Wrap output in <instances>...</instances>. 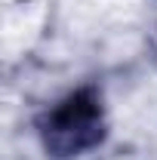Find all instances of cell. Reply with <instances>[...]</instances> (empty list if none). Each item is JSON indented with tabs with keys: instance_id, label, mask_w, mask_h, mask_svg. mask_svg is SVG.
<instances>
[{
	"instance_id": "6da1fadb",
	"label": "cell",
	"mask_w": 157,
	"mask_h": 160,
	"mask_svg": "<svg viewBox=\"0 0 157 160\" xmlns=\"http://www.w3.org/2000/svg\"><path fill=\"white\" fill-rule=\"evenodd\" d=\"M105 136L102 99L93 89H77L40 117L43 148L56 157H77L93 151Z\"/></svg>"
}]
</instances>
